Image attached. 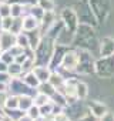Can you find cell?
Here are the masks:
<instances>
[{"label": "cell", "instance_id": "obj_1", "mask_svg": "<svg viewBox=\"0 0 114 121\" xmlns=\"http://www.w3.org/2000/svg\"><path fill=\"white\" fill-rule=\"evenodd\" d=\"M77 61H79V58H77V56L74 54V53H67L66 56H64V60H63V64H64V67L66 69H74L76 67V64H77Z\"/></svg>", "mask_w": 114, "mask_h": 121}, {"label": "cell", "instance_id": "obj_2", "mask_svg": "<svg viewBox=\"0 0 114 121\" xmlns=\"http://www.w3.org/2000/svg\"><path fill=\"white\" fill-rule=\"evenodd\" d=\"M37 20L34 19V17H27L24 22H23V27L26 29V30H33V29H36L37 27Z\"/></svg>", "mask_w": 114, "mask_h": 121}, {"label": "cell", "instance_id": "obj_3", "mask_svg": "<svg viewBox=\"0 0 114 121\" xmlns=\"http://www.w3.org/2000/svg\"><path fill=\"white\" fill-rule=\"evenodd\" d=\"M36 77L40 80V81H44V80H48V77H50V74H48V71H47V69H37L36 70Z\"/></svg>", "mask_w": 114, "mask_h": 121}, {"label": "cell", "instance_id": "obj_4", "mask_svg": "<svg viewBox=\"0 0 114 121\" xmlns=\"http://www.w3.org/2000/svg\"><path fill=\"white\" fill-rule=\"evenodd\" d=\"M77 90H76V93H77V95L80 97V98H84L86 97V94H87V86L84 84V83H80V84H77V87H76Z\"/></svg>", "mask_w": 114, "mask_h": 121}, {"label": "cell", "instance_id": "obj_5", "mask_svg": "<svg viewBox=\"0 0 114 121\" xmlns=\"http://www.w3.org/2000/svg\"><path fill=\"white\" fill-rule=\"evenodd\" d=\"M40 4H41L43 9H46V10H51L53 6H54L51 0H40Z\"/></svg>", "mask_w": 114, "mask_h": 121}, {"label": "cell", "instance_id": "obj_6", "mask_svg": "<svg viewBox=\"0 0 114 121\" xmlns=\"http://www.w3.org/2000/svg\"><path fill=\"white\" fill-rule=\"evenodd\" d=\"M47 101H48V97H47L46 94H40L39 98H37V101H36V104H37V105H43V104H46Z\"/></svg>", "mask_w": 114, "mask_h": 121}, {"label": "cell", "instance_id": "obj_7", "mask_svg": "<svg viewBox=\"0 0 114 121\" xmlns=\"http://www.w3.org/2000/svg\"><path fill=\"white\" fill-rule=\"evenodd\" d=\"M51 83H53V86H56V83L57 84H63V80H61L60 76H51Z\"/></svg>", "mask_w": 114, "mask_h": 121}, {"label": "cell", "instance_id": "obj_8", "mask_svg": "<svg viewBox=\"0 0 114 121\" xmlns=\"http://www.w3.org/2000/svg\"><path fill=\"white\" fill-rule=\"evenodd\" d=\"M39 115H40V114H39V110H37L36 107H31V108H30V117H31V118H37Z\"/></svg>", "mask_w": 114, "mask_h": 121}, {"label": "cell", "instance_id": "obj_9", "mask_svg": "<svg viewBox=\"0 0 114 121\" xmlns=\"http://www.w3.org/2000/svg\"><path fill=\"white\" fill-rule=\"evenodd\" d=\"M56 121H69V118L64 114H59V115H56Z\"/></svg>", "mask_w": 114, "mask_h": 121}]
</instances>
